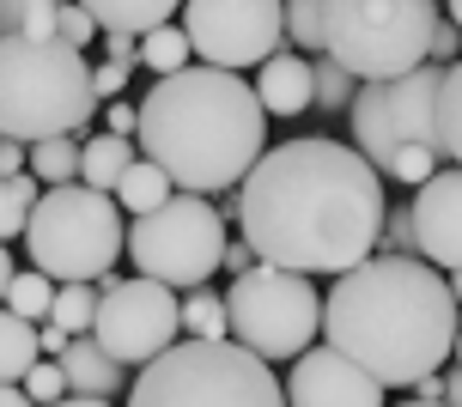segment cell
<instances>
[{
  "instance_id": "6da1fadb",
  "label": "cell",
  "mask_w": 462,
  "mask_h": 407,
  "mask_svg": "<svg viewBox=\"0 0 462 407\" xmlns=\"http://www.w3.org/2000/svg\"><path fill=\"white\" fill-rule=\"evenodd\" d=\"M237 226L255 262L286 273H353L359 262L377 255L383 231V177L371 171L353 146L323 134L280 140L262 153L244 189H237Z\"/></svg>"
},
{
  "instance_id": "7a4b0ae2",
  "label": "cell",
  "mask_w": 462,
  "mask_h": 407,
  "mask_svg": "<svg viewBox=\"0 0 462 407\" xmlns=\"http://www.w3.org/2000/svg\"><path fill=\"white\" fill-rule=\"evenodd\" d=\"M457 328L450 280L420 255H371L323 298V347L346 353L383 389L439 377V365L457 353Z\"/></svg>"
},
{
  "instance_id": "3957f363",
  "label": "cell",
  "mask_w": 462,
  "mask_h": 407,
  "mask_svg": "<svg viewBox=\"0 0 462 407\" xmlns=\"http://www.w3.org/2000/svg\"><path fill=\"white\" fill-rule=\"evenodd\" d=\"M262 140H268V110L244 73L195 61L140 97V159L164 164V177L183 195L213 201L226 189H244V177L268 153Z\"/></svg>"
},
{
  "instance_id": "277c9868",
  "label": "cell",
  "mask_w": 462,
  "mask_h": 407,
  "mask_svg": "<svg viewBox=\"0 0 462 407\" xmlns=\"http://www.w3.org/2000/svg\"><path fill=\"white\" fill-rule=\"evenodd\" d=\"M97 116L92 61L61 37H0V140L79 134Z\"/></svg>"
},
{
  "instance_id": "5b68a950",
  "label": "cell",
  "mask_w": 462,
  "mask_h": 407,
  "mask_svg": "<svg viewBox=\"0 0 462 407\" xmlns=\"http://www.w3.org/2000/svg\"><path fill=\"white\" fill-rule=\"evenodd\" d=\"M439 0H323V55L359 86H395L432 55Z\"/></svg>"
},
{
  "instance_id": "8992f818",
  "label": "cell",
  "mask_w": 462,
  "mask_h": 407,
  "mask_svg": "<svg viewBox=\"0 0 462 407\" xmlns=\"http://www.w3.org/2000/svg\"><path fill=\"white\" fill-rule=\"evenodd\" d=\"M128 407H286V384L237 340H177L134 377Z\"/></svg>"
},
{
  "instance_id": "52a82bcc",
  "label": "cell",
  "mask_w": 462,
  "mask_h": 407,
  "mask_svg": "<svg viewBox=\"0 0 462 407\" xmlns=\"http://www.w3.org/2000/svg\"><path fill=\"white\" fill-rule=\"evenodd\" d=\"M122 249H128V219H122L116 195H97V189H86V182L43 189V201H37V213H31V231H24L31 268L49 273L55 286L104 280Z\"/></svg>"
},
{
  "instance_id": "ba28073f",
  "label": "cell",
  "mask_w": 462,
  "mask_h": 407,
  "mask_svg": "<svg viewBox=\"0 0 462 407\" xmlns=\"http://www.w3.org/2000/svg\"><path fill=\"white\" fill-rule=\"evenodd\" d=\"M226 219L208 195H171L159 213L128 219V262L140 268V280H159L171 292H195L213 273L226 268Z\"/></svg>"
},
{
  "instance_id": "9c48e42d",
  "label": "cell",
  "mask_w": 462,
  "mask_h": 407,
  "mask_svg": "<svg viewBox=\"0 0 462 407\" xmlns=\"http://www.w3.org/2000/svg\"><path fill=\"white\" fill-rule=\"evenodd\" d=\"M231 340L255 353V359H304L317 335H323V298L304 273L286 268H250L244 280H231Z\"/></svg>"
},
{
  "instance_id": "30bf717a",
  "label": "cell",
  "mask_w": 462,
  "mask_h": 407,
  "mask_svg": "<svg viewBox=\"0 0 462 407\" xmlns=\"http://www.w3.org/2000/svg\"><path fill=\"white\" fill-rule=\"evenodd\" d=\"M183 37L208 68H262L286 43V0H183Z\"/></svg>"
},
{
  "instance_id": "8fae6325",
  "label": "cell",
  "mask_w": 462,
  "mask_h": 407,
  "mask_svg": "<svg viewBox=\"0 0 462 407\" xmlns=\"http://www.w3.org/2000/svg\"><path fill=\"white\" fill-rule=\"evenodd\" d=\"M183 335V298L159 286V280H110L104 304H97L92 340L110 353L116 365H146L164 359Z\"/></svg>"
},
{
  "instance_id": "7c38bea8",
  "label": "cell",
  "mask_w": 462,
  "mask_h": 407,
  "mask_svg": "<svg viewBox=\"0 0 462 407\" xmlns=\"http://www.w3.org/2000/svg\"><path fill=\"white\" fill-rule=\"evenodd\" d=\"M286 407H383V384L335 347H310L286 371Z\"/></svg>"
},
{
  "instance_id": "4fadbf2b",
  "label": "cell",
  "mask_w": 462,
  "mask_h": 407,
  "mask_svg": "<svg viewBox=\"0 0 462 407\" xmlns=\"http://www.w3.org/2000/svg\"><path fill=\"white\" fill-rule=\"evenodd\" d=\"M414 237L432 268L462 273V171L457 164L439 171L426 189H414Z\"/></svg>"
},
{
  "instance_id": "5bb4252c",
  "label": "cell",
  "mask_w": 462,
  "mask_h": 407,
  "mask_svg": "<svg viewBox=\"0 0 462 407\" xmlns=\"http://www.w3.org/2000/svg\"><path fill=\"white\" fill-rule=\"evenodd\" d=\"M439 97H444V68H414L408 79H395L390 86V122H395V140L402 146H420V153H432V159H450L444 153V134H439Z\"/></svg>"
},
{
  "instance_id": "9a60e30c",
  "label": "cell",
  "mask_w": 462,
  "mask_h": 407,
  "mask_svg": "<svg viewBox=\"0 0 462 407\" xmlns=\"http://www.w3.org/2000/svg\"><path fill=\"white\" fill-rule=\"evenodd\" d=\"M250 86H255L268 116H304L317 104V73H310V61H304L299 49H280L274 61H262Z\"/></svg>"
},
{
  "instance_id": "2e32d148",
  "label": "cell",
  "mask_w": 462,
  "mask_h": 407,
  "mask_svg": "<svg viewBox=\"0 0 462 407\" xmlns=\"http://www.w3.org/2000/svg\"><path fill=\"white\" fill-rule=\"evenodd\" d=\"M353 153L377 171V177L390 182V164H395V122H390V86H359V97H353Z\"/></svg>"
},
{
  "instance_id": "e0dca14e",
  "label": "cell",
  "mask_w": 462,
  "mask_h": 407,
  "mask_svg": "<svg viewBox=\"0 0 462 407\" xmlns=\"http://www.w3.org/2000/svg\"><path fill=\"white\" fill-rule=\"evenodd\" d=\"M61 371H68V395H86V402H116L122 389H134L122 377L128 365H116L92 335H79L68 353H61Z\"/></svg>"
},
{
  "instance_id": "ac0fdd59",
  "label": "cell",
  "mask_w": 462,
  "mask_h": 407,
  "mask_svg": "<svg viewBox=\"0 0 462 407\" xmlns=\"http://www.w3.org/2000/svg\"><path fill=\"white\" fill-rule=\"evenodd\" d=\"M104 37H146L183 13V0H79Z\"/></svg>"
},
{
  "instance_id": "d6986e66",
  "label": "cell",
  "mask_w": 462,
  "mask_h": 407,
  "mask_svg": "<svg viewBox=\"0 0 462 407\" xmlns=\"http://www.w3.org/2000/svg\"><path fill=\"white\" fill-rule=\"evenodd\" d=\"M134 159H140L134 140H122V134H92V140H86L79 182H86V189H97V195H116V189H122V177L134 171Z\"/></svg>"
},
{
  "instance_id": "ffe728a7",
  "label": "cell",
  "mask_w": 462,
  "mask_h": 407,
  "mask_svg": "<svg viewBox=\"0 0 462 407\" xmlns=\"http://www.w3.org/2000/svg\"><path fill=\"white\" fill-rule=\"evenodd\" d=\"M37 359H43V347H37V322L0 310V389L24 384V377L37 371Z\"/></svg>"
},
{
  "instance_id": "44dd1931",
  "label": "cell",
  "mask_w": 462,
  "mask_h": 407,
  "mask_svg": "<svg viewBox=\"0 0 462 407\" xmlns=\"http://www.w3.org/2000/svg\"><path fill=\"white\" fill-rule=\"evenodd\" d=\"M177 195V182L164 177V164L152 159H134V171L122 177V189H116V207L128 213V219H146V213H159L164 201Z\"/></svg>"
},
{
  "instance_id": "7402d4cb",
  "label": "cell",
  "mask_w": 462,
  "mask_h": 407,
  "mask_svg": "<svg viewBox=\"0 0 462 407\" xmlns=\"http://www.w3.org/2000/svg\"><path fill=\"white\" fill-rule=\"evenodd\" d=\"M97 304H104V286H97V280H73V286H55V310H49V328H61L68 340L92 335Z\"/></svg>"
},
{
  "instance_id": "603a6c76",
  "label": "cell",
  "mask_w": 462,
  "mask_h": 407,
  "mask_svg": "<svg viewBox=\"0 0 462 407\" xmlns=\"http://www.w3.org/2000/svg\"><path fill=\"white\" fill-rule=\"evenodd\" d=\"M79 164H86V146L73 134H55V140H37L31 146V177L61 189V182H79Z\"/></svg>"
},
{
  "instance_id": "cb8c5ba5",
  "label": "cell",
  "mask_w": 462,
  "mask_h": 407,
  "mask_svg": "<svg viewBox=\"0 0 462 407\" xmlns=\"http://www.w3.org/2000/svg\"><path fill=\"white\" fill-rule=\"evenodd\" d=\"M37 201H43V182L31 177V171L24 177H0V244H13V237L31 231Z\"/></svg>"
},
{
  "instance_id": "d4e9b609",
  "label": "cell",
  "mask_w": 462,
  "mask_h": 407,
  "mask_svg": "<svg viewBox=\"0 0 462 407\" xmlns=\"http://www.w3.org/2000/svg\"><path fill=\"white\" fill-rule=\"evenodd\" d=\"M183 335L189 340H231V304L213 286L183 292Z\"/></svg>"
},
{
  "instance_id": "484cf974",
  "label": "cell",
  "mask_w": 462,
  "mask_h": 407,
  "mask_svg": "<svg viewBox=\"0 0 462 407\" xmlns=\"http://www.w3.org/2000/svg\"><path fill=\"white\" fill-rule=\"evenodd\" d=\"M140 61L152 68V79H171V73L195 68V49H189L183 24H159V31H146V37H140Z\"/></svg>"
},
{
  "instance_id": "4316f807",
  "label": "cell",
  "mask_w": 462,
  "mask_h": 407,
  "mask_svg": "<svg viewBox=\"0 0 462 407\" xmlns=\"http://www.w3.org/2000/svg\"><path fill=\"white\" fill-rule=\"evenodd\" d=\"M6 310L43 328L49 310H55V280H49V273H37V268H24L19 280H13V292H6Z\"/></svg>"
},
{
  "instance_id": "83f0119b",
  "label": "cell",
  "mask_w": 462,
  "mask_h": 407,
  "mask_svg": "<svg viewBox=\"0 0 462 407\" xmlns=\"http://www.w3.org/2000/svg\"><path fill=\"white\" fill-rule=\"evenodd\" d=\"M310 73H317V110H353L359 79H353L335 55H317V61H310Z\"/></svg>"
},
{
  "instance_id": "f1b7e54d",
  "label": "cell",
  "mask_w": 462,
  "mask_h": 407,
  "mask_svg": "<svg viewBox=\"0 0 462 407\" xmlns=\"http://www.w3.org/2000/svg\"><path fill=\"white\" fill-rule=\"evenodd\" d=\"M286 43L299 55H323V0H286Z\"/></svg>"
},
{
  "instance_id": "f546056e",
  "label": "cell",
  "mask_w": 462,
  "mask_h": 407,
  "mask_svg": "<svg viewBox=\"0 0 462 407\" xmlns=\"http://www.w3.org/2000/svg\"><path fill=\"white\" fill-rule=\"evenodd\" d=\"M439 134H444V153L450 164L462 171V61L444 68V97H439Z\"/></svg>"
},
{
  "instance_id": "4dcf8cb0",
  "label": "cell",
  "mask_w": 462,
  "mask_h": 407,
  "mask_svg": "<svg viewBox=\"0 0 462 407\" xmlns=\"http://www.w3.org/2000/svg\"><path fill=\"white\" fill-rule=\"evenodd\" d=\"M377 255H420V237H414V207H408V201L383 213V231H377Z\"/></svg>"
},
{
  "instance_id": "1f68e13d",
  "label": "cell",
  "mask_w": 462,
  "mask_h": 407,
  "mask_svg": "<svg viewBox=\"0 0 462 407\" xmlns=\"http://www.w3.org/2000/svg\"><path fill=\"white\" fill-rule=\"evenodd\" d=\"M24 395H31L37 407L68 402V371H61V359H37V371L24 377Z\"/></svg>"
},
{
  "instance_id": "d6a6232c",
  "label": "cell",
  "mask_w": 462,
  "mask_h": 407,
  "mask_svg": "<svg viewBox=\"0 0 462 407\" xmlns=\"http://www.w3.org/2000/svg\"><path fill=\"white\" fill-rule=\"evenodd\" d=\"M55 37H61L68 49H79V55H86V43H92V37H104V31H97V19L86 13V6H79V0H68V6H61V24H55Z\"/></svg>"
},
{
  "instance_id": "836d02e7",
  "label": "cell",
  "mask_w": 462,
  "mask_h": 407,
  "mask_svg": "<svg viewBox=\"0 0 462 407\" xmlns=\"http://www.w3.org/2000/svg\"><path fill=\"white\" fill-rule=\"evenodd\" d=\"M457 49H462V31L450 19H439V31H432V55H426V61H432V68H457L462 61Z\"/></svg>"
},
{
  "instance_id": "e575fe53",
  "label": "cell",
  "mask_w": 462,
  "mask_h": 407,
  "mask_svg": "<svg viewBox=\"0 0 462 407\" xmlns=\"http://www.w3.org/2000/svg\"><path fill=\"white\" fill-rule=\"evenodd\" d=\"M122 86H128V68H116V61H97V68H92V91H97V97H110V104H116Z\"/></svg>"
},
{
  "instance_id": "d590c367",
  "label": "cell",
  "mask_w": 462,
  "mask_h": 407,
  "mask_svg": "<svg viewBox=\"0 0 462 407\" xmlns=\"http://www.w3.org/2000/svg\"><path fill=\"white\" fill-rule=\"evenodd\" d=\"M31 171V146L24 140H0V177H24Z\"/></svg>"
},
{
  "instance_id": "8d00e7d4",
  "label": "cell",
  "mask_w": 462,
  "mask_h": 407,
  "mask_svg": "<svg viewBox=\"0 0 462 407\" xmlns=\"http://www.w3.org/2000/svg\"><path fill=\"white\" fill-rule=\"evenodd\" d=\"M104 61H116V68H134V61H140V37H104Z\"/></svg>"
},
{
  "instance_id": "74e56055",
  "label": "cell",
  "mask_w": 462,
  "mask_h": 407,
  "mask_svg": "<svg viewBox=\"0 0 462 407\" xmlns=\"http://www.w3.org/2000/svg\"><path fill=\"white\" fill-rule=\"evenodd\" d=\"M250 268H262V262H255V249L244 244V237H237V244L226 249V268H219V273H231V280H244V273H250Z\"/></svg>"
},
{
  "instance_id": "f35d334b",
  "label": "cell",
  "mask_w": 462,
  "mask_h": 407,
  "mask_svg": "<svg viewBox=\"0 0 462 407\" xmlns=\"http://www.w3.org/2000/svg\"><path fill=\"white\" fill-rule=\"evenodd\" d=\"M24 13H31V0H0V37H19Z\"/></svg>"
},
{
  "instance_id": "ab89813d",
  "label": "cell",
  "mask_w": 462,
  "mask_h": 407,
  "mask_svg": "<svg viewBox=\"0 0 462 407\" xmlns=\"http://www.w3.org/2000/svg\"><path fill=\"white\" fill-rule=\"evenodd\" d=\"M13 280H19V268H13V249L0 244V310H6V292H13Z\"/></svg>"
},
{
  "instance_id": "60d3db41",
  "label": "cell",
  "mask_w": 462,
  "mask_h": 407,
  "mask_svg": "<svg viewBox=\"0 0 462 407\" xmlns=\"http://www.w3.org/2000/svg\"><path fill=\"white\" fill-rule=\"evenodd\" d=\"M444 389H450L444 377H420V384H414V402H444Z\"/></svg>"
},
{
  "instance_id": "b9f144b4",
  "label": "cell",
  "mask_w": 462,
  "mask_h": 407,
  "mask_svg": "<svg viewBox=\"0 0 462 407\" xmlns=\"http://www.w3.org/2000/svg\"><path fill=\"white\" fill-rule=\"evenodd\" d=\"M0 407H37V402L24 395V384H6V389H0Z\"/></svg>"
},
{
  "instance_id": "7bdbcfd3",
  "label": "cell",
  "mask_w": 462,
  "mask_h": 407,
  "mask_svg": "<svg viewBox=\"0 0 462 407\" xmlns=\"http://www.w3.org/2000/svg\"><path fill=\"white\" fill-rule=\"evenodd\" d=\"M444 384H450V389H444V402H450V407H462V371H457V377H444Z\"/></svg>"
},
{
  "instance_id": "ee69618b",
  "label": "cell",
  "mask_w": 462,
  "mask_h": 407,
  "mask_svg": "<svg viewBox=\"0 0 462 407\" xmlns=\"http://www.w3.org/2000/svg\"><path fill=\"white\" fill-rule=\"evenodd\" d=\"M55 407H116V402H86V395H68V402H55Z\"/></svg>"
},
{
  "instance_id": "f6af8a7d",
  "label": "cell",
  "mask_w": 462,
  "mask_h": 407,
  "mask_svg": "<svg viewBox=\"0 0 462 407\" xmlns=\"http://www.w3.org/2000/svg\"><path fill=\"white\" fill-rule=\"evenodd\" d=\"M444 19H450V24L462 31V0H444Z\"/></svg>"
},
{
  "instance_id": "bcb514c9",
  "label": "cell",
  "mask_w": 462,
  "mask_h": 407,
  "mask_svg": "<svg viewBox=\"0 0 462 407\" xmlns=\"http://www.w3.org/2000/svg\"><path fill=\"white\" fill-rule=\"evenodd\" d=\"M450 298H457V310H462V273H450Z\"/></svg>"
},
{
  "instance_id": "7dc6e473",
  "label": "cell",
  "mask_w": 462,
  "mask_h": 407,
  "mask_svg": "<svg viewBox=\"0 0 462 407\" xmlns=\"http://www.w3.org/2000/svg\"><path fill=\"white\" fill-rule=\"evenodd\" d=\"M402 407H450V402H402Z\"/></svg>"
},
{
  "instance_id": "c3c4849f",
  "label": "cell",
  "mask_w": 462,
  "mask_h": 407,
  "mask_svg": "<svg viewBox=\"0 0 462 407\" xmlns=\"http://www.w3.org/2000/svg\"><path fill=\"white\" fill-rule=\"evenodd\" d=\"M457 371H462V328H457Z\"/></svg>"
}]
</instances>
